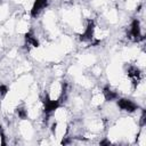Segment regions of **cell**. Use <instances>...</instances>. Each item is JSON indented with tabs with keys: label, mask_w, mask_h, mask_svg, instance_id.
<instances>
[{
	"label": "cell",
	"mask_w": 146,
	"mask_h": 146,
	"mask_svg": "<svg viewBox=\"0 0 146 146\" xmlns=\"http://www.w3.org/2000/svg\"><path fill=\"white\" fill-rule=\"evenodd\" d=\"M129 36L133 41H143L145 38L141 34V27H140V22L137 18H133L131 24H130V30H129Z\"/></svg>",
	"instance_id": "1"
},
{
	"label": "cell",
	"mask_w": 146,
	"mask_h": 146,
	"mask_svg": "<svg viewBox=\"0 0 146 146\" xmlns=\"http://www.w3.org/2000/svg\"><path fill=\"white\" fill-rule=\"evenodd\" d=\"M95 29H96L95 21L94 19H88L83 33H81L80 36H79L80 41H90L91 42L94 40V36H95Z\"/></svg>",
	"instance_id": "2"
},
{
	"label": "cell",
	"mask_w": 146,
	"mask_h": 146,
	"mask_svg": "<svg viewBox=\"0 0 146 146\" xmlns=\"http://www.w3.org/2000/svg\"><path fill=\"white\" fill-rule=\"evenodd\" d=\"M116 105L121 111H124L128 113H133L138 110V105L128 98H117Z\"/></svg>",
	"instance_id": "3"
},
{
	"label": "cell",
	"mask_w": 146,
	"mask_h": 146,
	"mask_svg": "<svg viewBox=\"0 0 146 146\" xmlns=\"http://www.w3.org/2000/svg\"><path fill=\"white\" fill-rule=\"evenodd\" d=\"M125 73H127L128 78L131 79L132 84L136 88L139 84L140 80H141V71H140V68L137 67V66H133V65H129L128 68L125 70Z\"/></svg>",
	"instance_id": "4"
},
{
	"label": "cell",
	"mask_w": 146,
	"mask_h": 146,
	"mask_svg": "<svg viewBox=\"0 0 146 146\" xmlns=\"http://www.w3.org/2000/svg\"><path fill=\"white\" fill-rule=\"evenodd\" d=\"M60 107V100L59 99H50L48 96L44 97L43 99V112L44 114L49 115L56 110Z\"/></svg>",
	"instance_id": "5"
},
{
	"label": "cell",
	"mask_w": 146,
	"mask_h": 146,
	"mask_svg": "<svg viewBox=\"0 0 146 146\" xmlns=\"http://www.w3.org/2000/svg\"><path fill=\"white\" fill-rule=\"evenodd\" d=\"M47 6H48V0H34L33 6L31 8V16L36 17Z\"/></svg>",
	"instance_id": "6"
},
{
	"label": "cell",
	"mask_w": 146,
	"mask_h": 146,
	"mask_svg": "<svg viewBox=\"0 0 146 146\" xmlns=\"http://www.w3.org/2000/svg\"><path fill=\"white\" fill-rule=\"evenodd\" d=\"M103 96L106 102H113L119 98V94L115 90H113L110 86H105L103 88Z\"/></svg>",
	"instance_id": "7"
},
{
	"label": "cell",
	"mask_w": 146,
	"mask_h": 146,
	"mask_svg": "<svg viewBox=\"0 0 146 146\" xmlns=\"http://www.w3.org/2000/svg\"><path fill=\"white\" fill-rule=\"evenodd\" d=\"M24 40H25V44L29 46V47L38 48L40 46V42H39L38 38L32 32H26L25 35H24Z\"/></svg>",
	"instance_id": "8"
},
{
	"label": "cell",
	"mask_w": 146,
	"mask_h": 146,
	"mask_svg": "<svg viewBox=\"0 0 146 146\" xmlns=\"http://www.w3.org/2000/svg\"><path fill=\"white\" fill-rule=\"evenodd\" d=\"M15 112H16V115H17L21 120H26V119H27V111H26L24 107L19 106V107H17V108L15 110Z\"/></svg>",
	"instance_id": "9"
},
{
	"label": "cell",
	"mask_w": 146,
	"mask_h": 146,
	"mask_svg": "<svg viewBox=\"0 0 146 146\" xmlns=\"http://www.w3.org/2000/svg\"><path fill=\"white\" fill-rule=\"evenodd\" d=\"M6 144H7V141H6V133L3 131V128L0 125V145L5 146Z\"/></svg>",
	"instance_id": "10"
},
{
	"label": "cell",
	"mask_w": 146,
	"mask_h": 146,
	"mask_svg": "<svg viewBox=\"0 0 146 146\" xmlns=\"http://www.w3.org/2000/svg\"><path fill=\"white\" fill-rule=\"evenodd\" d=\"M8 91H9V89L6 84H0V97L1 98H3L8 94Z\"/></svg>",
	"instance_id": "11"
},
{
	"label": "cell",
	"mask_w": 146,
	"mask_h": 146,
	"mask_svg": "<svg viewBox=\"0 0 146 146\" xmlns=\"http://www.w3.org/2000/svg\"><path fill=\"white\" fill-rule=\"evenodd\" d=\"M145 124H146V112L143 111L141 116H140V127H144Z\"/></svg>",
	"instance_id": "12"
},
{
	"label": "cell",
	"mask_w": 146,
	"mask_h": 146,
	"mask_svg": "<svg viewBox=\"0 0 146 146\" xmlns=\"http://www.w3.org/2000/svg\"><path fill=\"white\" fill-rule=\"evenodd\" d=\"M99 145H111V141L108 139H103L99 141Z\"/></svg>",
	"instance_id": "13"
}]
</instances>
